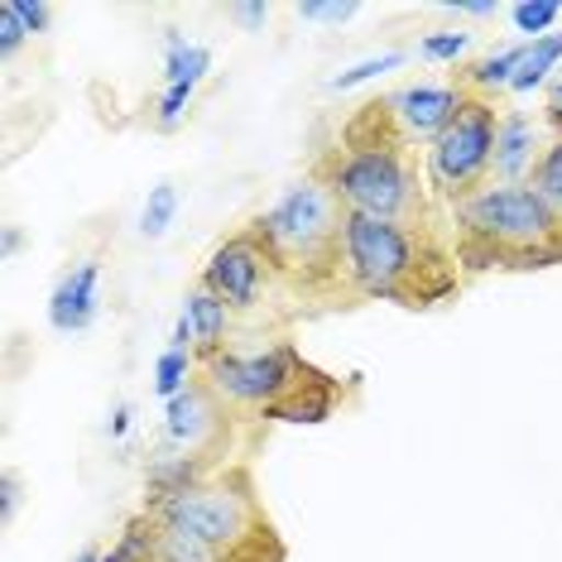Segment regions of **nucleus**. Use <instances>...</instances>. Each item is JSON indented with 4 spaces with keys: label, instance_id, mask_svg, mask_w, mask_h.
Here are the masks:
<instances>
[{
    "label": "nucleus",
    "instance_id": "f257e3e1",
    "mask_svg": "<svg viewBox=\"0 0 562 562\" xmlns=\"http://www.w3.org/2000/svg\"><path fill=\"white\" fill-rule=\"evenodd\" d=\"M341 212L337 198L317 178H299L284 198L260 216H250V232L260 240L274 274L279 317L308 313H341L361 308L347 279V246H341Z\"/></svg>",
    "mask_w": 562,
    "mask_h": 562
},
{
    "label": "nucleus",
    "instance_id": "f03ea898",
    "mask_svg": "<svg viewBox=\"0 0 562 562\" xmlns=\"http://www.w3.org/2000/svg\"><path fill=\"white\" fill-rule=\"evenodd\" d=\"M347 279L361 303H400L408 313H428L462 293V265L452 250L447 222H380V216H341Z\"/></svg>",
    "mask_w": 562,
    "mask_h": 562
},
{
    "label": "nucleus",
    "instance_id": "7ed1b4c3",
    "mask_svg": "<svg viewBox=\"0 0 562 562\" xmlns=\"http://www.w3.org/2000/svg\"><path fill=\"white\" fill-rule=\"evenodd\" d=\"M462 279L533 274L562 265V222L529 183H485L447 212Z\"/></svg>",
    "mask_w": 562,
    "mask_h": 562
},
{
    "label": "nucleus",
    "instance_id": "20e7f679",
    "mask_svg": "<svg viewBox=\"0 0 562 562\" xmlns=\"http://www.w3.org/2000/svg\"><path fill=\"white\" fill-rule=\"evenodd\" d=\"M198 375L236 414V424H327L341 404V380L313 366L293 341L265 351H222Z\"/></svg>",
    "mask_w": 562,
    "mask_h": 562
},
{
    "label": "nucleus",
    "instance_id": "39448f33",
    "mask_svg": "<svg viewBox=\"0 0 562 562\" xmlns=\"http://www.w3.org/2000/svg\"><path fill=\"white\" fill-rule=\"evenodd\" d=\"M155 519L169 524V529L193 533V539H202L232 562H284L289 558L274 519L265 515L250 462H226L188 495L155 509Z\"/></svg>",
    "mask_w": 562,
    "mask_h": 562
},
{
    "label": "nucleus",
    "instance_id": "423d86ee",
    "mask_svg": "<svg viewBox=\"0 0 562 562\" xmlns=\"http://www.w3.org/2000/svg\"><path fill=\"white\" fill-rule=\"evenodd\" d=\"M308 178H317L337 198L341 212L414 226L447 222V212L428 193V178L418 173V155H370V149H347L331 139L313 149Z\"/></svg>",
    "mask_w": 562,
    "mask_h": 562
},
{
    "label": "nucleus",
    "instance_id": "0eeeda50",
    "mask_svg": "<svg viewBox=\"0 0 562 562\" xmlns=\"http://www.w3.org/2000/svg\"><path fill=\"white\" fill-rule=\"evenodd\" d=\"M467 92L462 87H394V92H380L361 101L347 121L337 125V145L347 149H370V155H418L438 139L447 125L457 121Z\"/></svg>",
    "mask_w": 562,
    "mask_h": 562
},
{
    "label": "nucleus",
    "instance_id": "6e6552de",
    "mask_svg": "<svg viewBox=\"0 0 562 562\" xmlns=\"http://www.w3.org/2000/svg\"><path fill=\"white\" fill-rule=\"evenodd\" d=\"M495 131H501V101L467 92L457 121L428 145L424 178H428L432 202H438L442 212H452L457 202H467L471 193H481V188L491 183Z\"/></svg>",
    "mask_w": 562,
    "mask_h": 562
},
{
    "label": "nucleus",
    "instance_id": "1a4fd4ad",
    "mask_svg": "<svg viewBox=\"0 0 562 562\" xmlns=\"http://www.w3.org/2000/svg\"><path fill=\"white\" fill-rule=\"evenodd\" d=\"M198 284L207 293H216V299L232 308V317L279 313L270 260H265V250H260V240H255L250 226H236V232L207 255Z\"/></svg>",
    "mask_w": 562,
    "mask_h": 562
},
{
    "label": "nucleus",
    "instance_id": "9d476101",
    "mask_svg": "<svg viewBox=\"0 0 562 562\" xmlns=\"http://www.w3.org/2000/svg\"><path fill=\"white\" fill-rule=\"evenodd\" d=\"M164 428H169V438L183 447V452H207V457H216V462L226 467L222 452H232L240 424H236L232 408L212 394L207 380L198 375L183 394H173V400L164 404Z\"/></svg>",
    "mask_w": 562,
    "mask_h": 562
},
{
    "label": "nucleus",
    "instance_id": "9b49d317",
    "mask_svg": "<svg viewBox=\"0 0 562 562\" xmlns=\"http://www.w3.org/2000/svg\"><path fill=\"white\" fill-rule=\"evenodd\" d=\"M543 125L515 106H501V131H495V164L491 183H529L533 164L543 159Z\"/></svg>",
    "mask_w": 562,
    "mask_h": 562
},
{
    "label": "nucleus",
    "instance_id": "f8f14e48",
    "mask_svg": "<svg viewBox=\"0 0 562 562\" xmlns=\"http://www.w3.org/2000/svg\"><path fill=\"white\" fill-rule=\"evenodd\" d=\"M97 284H101L97 260L72 265V270L54 284V293H48V327L63 331V337L92 327L97 323Z\"/></svg>",
    "mask_w": 562,
    "mask_h": 562
},
{
    "label": "nucleus",
    "instance_id": "ddd939ff",
    "mask_svg": "<svg viewBox=\"0 0 562 562\" xmlns=\"http://www.w3.org/2000/svg\"><path fill=\"white\" fill-rule=\"evenodd\" d=\"M183 317L193 323V356L198 366H207L212 356L232 351V308H226L216 293H207L202 284H193V293L183 299Z\"/></svg>",
    "mask_w": 562,
    "mask_h": 562
},
{
    "label": "nucleus",
    "instance_id": "4468645a",
    "mask_svg": "<svg viewBox=\"0 0 562 562\" xmlns=\"http://www.w3.org/2000/svg\"><path fill=\"white\" fill-rule=\"evenodd\" d=\"M212 68V54L202 44H188L178 30L164 40V87H198Z\"/></svg>",
    "mask_w": 562,
    "mask_h": 562
},
{
    "label": "nucleus",
    "instance_id": "2eb2a0df",
    "mask_svg": "<svg viewBox=\"0 0 562 562\" xmlns=\"http://www.w3.org/2000/svg\"><path fill=\"white\" fill-rule=\"evenodd\" d=\"M558 63H562V34L529 40V44H524V58H519L515 78H509V92H533L539 82H548V72H553Z\"/></svg>",
    "mask_w": 562,
    "mask_h": 562
},
{
    "label": "nucleus",
    "instance_id": "dca6fc26",
    "mask_svg": "<svg viewBox=\"0 0 562 562\" xmlns=\"http://www.w3.org/2000/svg\"><path fill=\"white\" fill-rule=\"evenodd\" d=\"M529 188L548 202V212L562 222V135L548 139V149H543V159L533 164V173H529Z\"/></svg>",
    "mask_w": 562,
    "mask_h": 562
},
{
    "label": "nucleus",
    "instance_id": "f3484780",
    "mask_svg": "<svg viewBox=\"0 0 562 562\" xmlns=\"http://www.w3.org/2000/svg\"><path fill=\"white\" fill-rule=\"evenodd\" d=\"M198 380V361H193V351H164L159 356V366H155V390L164 394V400H173V394H183L188 385Z\"/></svg>",
    "mask_w": 562,
    "mask_h": 562
},
{
    "label": "nucleus",
    "instance_id": "a211bd4d",
    "mask_svg": "<svg viewBox=\"0 0 562 562\" xmlns=\"http://www.w3.org/2000/svg\"><path fill=\"white\" fill-rule=\"evenodd\" d=\"M173 212H178V193H173V183L149 188V202H145V212H139V232H145L149 240H159V236L173 226Z\"/></svg>",
    "mask_w": 562,
    "mask_h": 562
},
{
    "label": "nucleus",
    "instance_id": "6ab92c4d",
    "mask_svg": "<svg viewBox=\"0 0 562 562\" xmlns=\"http://www.w3.org/2000/svg\"><path fill=\"white\" fill-rule=\"evenodd\" d=\"M404 63V54H380V58H366V63H356V68H347V72H337L327 87L331 92H351V87H361V82H370L375 72H390V68H400Z\"/></svg>",
    "mask_w": 562,
    "mask_h": 562
},
{
    "label": "nucleus",
    "instance_id": "aec40b11",
    "mask_svg": "<svg viewBox=\"0 0 562 562\" xmlns=\"http://www.w3.org/2000/svg\"><path fill=\"white\" fill-rule=\"evenodd\" d=\"M467 44H471V34L442 30V34H428V40L418 44V58H428V63H457V58L467 54Z\"/></svg>",
    "mask_w": 562,
    "mask_h": 562
},
{
    "label": "nucleus",
    "instance_id": "412c9836",
    "mask_svg": "<svg viewBox=\"0 0 562 562\" xmlns=\"http://www.w3.org/2000/svg\"><path fill=\"white\" fill-rule=\"evenodd\" d=\"M509 15H515L519 34H529V40H543V30L562 15V5H558V0H543V5H515Z\"/></svg>",
    "mask_w": 562,
    "mask_h": 562
},
{
    "label": "nucleus",
    "instance_id": "4be33fe9",
    "mask_svg": "<svg viewBox=\"0 0 562 562\" xmlns=\"http://www.w3.org/2000/svg\"><path fill=\"white\" fill-rule=\"evenodd\" d=\"M24 40H30V30H24V20L15 15V5L5 0V5H0V54L15 58Z\"/></svg>",
    "mask_w": 562,
    "mask_h": 562
},
{
    "label": "nucleus",
    "instance_id": "5701e85b",
    "mask_svg": "<svg viewBox=\"0 0 562 562\" xmlns=\"http://www.w3.org/2000/svg\"><path fill=\"white\" fill-rule=\"evenodd\" d=\"M10 5H15V15L24 20V30L30 34H44L48 20H54V10H48L44 0H10Z\"/></svg>",
    "mask_w": 562,
    "mask_h": 562
},
{
    "label": "nucleus",
    "instance_id": "b1692460",
    "mask_svg": "<svg viewBox=\"0 0 562 562\" xmlns=\"http://www.w3.org/2000/svg\"><path fill=\"white\" fill-rule=\"evenodd\" d=\"M303 20H327V24H347L356 15V5H317V0H303L299 5Z\"/></svg>",
    "mask_w": 562,
    "mask_h": 562
},
{
    "label": "nucleus",
    "instance_id": "393cba45",
    "mask_svg": "<svg viewBox=\"0 0 562 562\" xmlns=\"http://www.w3.org/2000/svg\"><path fill=\"white\" fill-rule=\"evenodd\" d=\"M543 125L553 135H562V68H558V78L548 82V101H543Z\"/></svg>",
    "mask_w": 562,
    "mask_h": 562
},
{
    "label": "nucleus",
    "instance_id": "a878e982",
    "mask_svg": "<svg viewBox=\"0 0 562 562\" xmlns=\"http://www.w3.org/2000/svg\"><path fill=\"white\" fill-rule=\"evenodd\" d=\"M15 505H20V476L5 471V476H0V509H5V519H15Z\"/></svg>",
    "mask_w": 562,
    "mask_h": 562
},
{
    "label": "nucleus",
    "instance_id": "bb28decb",
    "mask_svg": "<svg viewBox=\"0 0 562 562\" xmlns=\"http://www.w3.org/2000/svg\"><path fill=\"white\" fill-rule=\"evenodd\" d=\"M232 15H236L240 24H246V30H260V24L270 20V5H265V0H255V5H236Z\"/></svg>",
    "mask_w": 562,
    "mask_h": 562
},
{
    "label": "nucleus",
    "instance_id": "cd10ccee",
    "mask_svg": "<svg viewBox=\"0 0 562 562\" xmlns=\"http://www.w3.org/2000/svg\"><path fill=\"white\" fill-rule=\"evenodd\" d=\"M125 428H131V404H121V408H116V418H111V438H121Z\"/></svg>",
    "mask_w": 562,
    "mask_h": 562
},
{
    "label": "nucleus",
    "instance_id": "c85d7f7f",
    "mask_svg": "<svg viewBox=\"0 0 562 562\" xmlns=\"http://www.w3.org/2000/svg\"><path fill=\"white\" fill-rule=\"evenodd\" d=\"M20 250V232H15V226H5V255H15Z\"/></svg>",
    "mask_w": 562,
    "mask_h": 562
},
{
    "label": "nucleus",
    "instance_id": "c756f323",
    "mask_svg": "<svg viewBox=\"0 0 562 562\" xmlns=\"http://www.w3.org/2000/svg\"><path fill=\"white\" fill-rule=\"evenodd\" d=\"M78 562H101V548H87V553H82Z\"/></svg>",
    "mask_w": 562,
    "mask_h": 562
}]
</instances>
